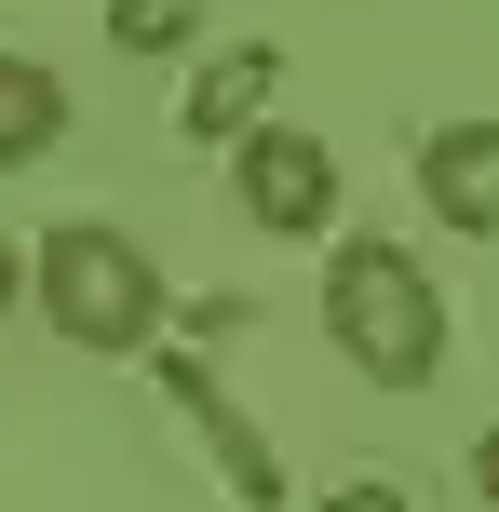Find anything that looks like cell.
Returning a JSON list of instances; mask_svg holds the SVG:
<instances>
[{"instance_id": "cell-6", "label": "cell", "mask_w": 499, "mask_h": 512, "mask_svg": "<svg viewBox=\"0 0 499 512\" xmlns=\"http://www.w3.org/2000/svg\"><path fill=\"white\" fill-rule=\"evenodd\" d=\"M176 405L203 418V445H216V472H230V499H243V512H270V499H284V472H270V445L243 432L230 405H216V378H203V364H176Z\"/></svg>"}, {"instance_id": "cell-3", "label": "cell", "mask_w": 499, "mask_h": 512, "mask_svg": "<svg viewBox=\"0 0 499 512\" xmlns=\"http://www.w3.org/2000/svg\"><path fill=\"white\" fill-rule=\"evenodd\" d=\"M230 176H243V216L257 230H338V149L311 122H257L230 149Z\"/></svg>"}, {"instance_id": "cell-8", "label": "cell", "mask_w": 499, "mask_h": 512, "mask_svg": "<svg viewBox=\"0 0 499 512\" xmlns=\"http://www.w3.org/2000/svg\"><path fill=\"white\" fill-rule=\"evenodd\" d=\"M189 27H203V0H108V41L122 54H176Z\"/></svg>"}, {"instance_id": "cell-1", "label": "cell", "mask_w": 499, "mask_h": 512, "mask_svg": "<svg viewBox=\"0 0 499 512\" xmlns=\"http://www.w3.org/2000/svg\"><path fill=\"white\" fill-rule=\"evenodd\" d=\"M324 337H338V364L378 378V391H432L446 378V297H432V270L392 230H351L324 256Z\"/></svg>"}, {"instance_id": "cell-11", "label": "cell", "mask_w": 499, "mask_h": 512, "mask_svg": "<svg viewBox=\"0 0 499 512\" xmlns=\"http://www.w3.org/2000/svg\"><path fill=\"white\" fill-rule=\"evenodd\" d=\"M14 297H27V270H14V243H0V324H14Z\"/></svg>"}, {"instance_id": "cell-2", "label": "cell", "mask_w": 499, "mask_h": 512, "mask_svg": "<svg viewBox=\"0 0 499 512\" xmlns=\"http://www.w3.org/2000/svg\"><path fill=\"white\" fill-rule=\"evenodd\" d=\"M27 297H41V324L68 337V351H149L162 337V270L135 230H108V216H68V230H41L27 256Z\"/></svg>"}, {"instance_id": "cell-7", "label": "cell", "mask_w": 499, "mask_h": 512, "mask_svg": "<svg viewBox=\"0 0 499 512\" xmlns=\"http://www.w3.org/2000/svg\"><path fill=\"white\" fill-rule=\"evenodd\" d=\"M54 135H68V81H54L41 54H0V176H14V162H41Z\"/></svg>"}, {"instance_id": "cell-9", "label": "cell", "mask_w": 499, "mask_h": 512, "mask_svg": "<svg viewBox=\"0 0 499 512\" xmlns=\"http://www.w3.org/2000/svg\"><path fill=\"white\" fill-rule=\"evenodd\" d=\"M311 512H405V486H378V472H365V486H324Z\"/></svg>"}, {"instance_id": "cell-4", "label": "cell", "mask_w": 499, "mask_h": 512, "mask_svg": "<svg viewBox=\"0 0 499 512\" xmlns=\"http://www.w3.org/2000/svg\"><path fill=\"white\" fill-rule=\"evenodd\" d=\"M419 203L446 216V230L499 243V122H432L419 135Z\"/></svg>"}, {"instance_id": "cell-5", "label": "cell", "mask_w": 499, "mask_h": 512, "mask_svg": "<svg viewBox=\"0 0 499 512\" xmlns=\"http://www.w3.org/2000/svg\"><path fill=\"white\" fill-rule=\"evenodd\" d=\"M270 81H284V54H270V41L216 54V68L189 81V135H203V149H243V135H257V108H270Z\"/></svg>"}, {"instance_id": "cell-10", "label": "cell", "mask_w": 499, "mask_h": 512, "mask_svg": "<svg viewBox=\"0 0 499 512\" xmlns=\"http://www.w3.org/2000/svg\"><path fill=\"white\" fill-rule=\"evenodd\" d=\"M473 486H486V512H499V432H473Z\"/></svg>"}]
</instances>
